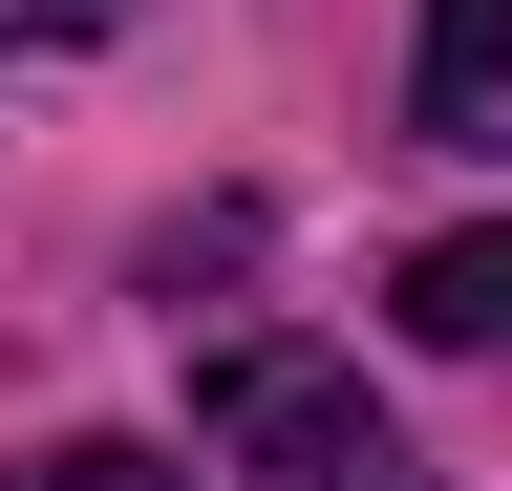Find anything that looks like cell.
<instances>
[{
	"label": "cell",
	"instance_id": "5b68a950",
	"mask_svg": "<svg viewBox=\"0 0 512 491\" xmlns=\"http://www.w3.org/2000/svg\"><path fill=\"white\" fill-rule=\"evenodd\" d=\"M22 43H107V0H0V65Z\"/></svg>",
	"mask_w": 512,
	"mask_h": 491
},
{
	"label": "cell",
	"instance_id": "277c9868",
	"mask_svg": "<svg viewBox=\"0 0 512 491\" xmlns=\"http://www.w3.org/2000/svg\"><path fill=\"white\" fill-rule=\"evenodd\" d=\"M0 491H192V470H150V449H43V470H0Z\"/></svg>",
	"mask_w": 512,
	"mask_h": 491
},
{
	"label": "cell",
	"instance_id": "3957f363",
	"mask_svg": "<svg viewBox=\"0 0 512 491\" xmlns=\"http://www.w3.org/2000/svg\"><path fill=\"white\" fill-rule=\"evenodd\" d=\"M384 321H406V342H448V363H470V342H512V214H491V235H427V257L384 278Z\"/></svg>",
	"mask_w": 512,
	"mask_h": 491
},
{
	"label": "cell",
	"instance_id": "7a4b0ae2",
	"mask_svg": "<svg viewBox=\"0 0 512 491\" xmlns=\"http://www.w3.org/2000/svg\"><path fill=\"white\" fill-rule=\"evenodd\" d=\"M406 129H427V150H512V0H427Z\"/></svg>",
	"mask_w": 512,
	"mask_h": 491
},
{
	"label": "cell",
	"instance_id": "6da1fadb",
	"mask_svg": "<svg viewBox=\"0 0 512 491\" xmlns=\"http://www.w3.org/2000/svg\"><path fill=\"white\" fill-rule=\"evenodd\" d=\"M192 427H214V470H256V491H406V427L363 406V363H320L278 321L192 363Z\"/></svg>",
	"mask_w": 512,
	"mask_h": 491
}]
</instances>
